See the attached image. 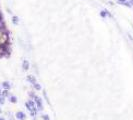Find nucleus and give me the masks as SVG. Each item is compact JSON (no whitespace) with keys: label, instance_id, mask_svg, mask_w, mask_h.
<instances>
[{"label":"nucleus","instance_id":"nucleus-1","mask_svg":"<svg viewBox=\"0 0 133 120\" xmlns=\"http://www.w3.org/2000/svg\"><path fill=\"white\" fill-rule=\"evenodd\" d=\"M9 35H10V34H9V31L2 33L1 36H0V44L5 45V44L10 43V36H9Z\"/></svg>","mask_w":133,"mask_h":120},{"label":"nucleus","instance_id":"nucleus-2","mask_svg":"<svg viewBox=\"0 0 133 120\" xmlns=\"http://www.w3.org/2000/svg\"><path fill=\"white\" fill-rule=\"evenodd\" d=\"M33 100L35 101V104H36V106H37L38 111L41 112V111L43 110V102H42V99L39 97V96L35 95V97L33 98Z\"/></svg>","mask_w":133,"mask_h":120},{"label":"nucleus","instance_id":"nucleus-3","mask_svg":"<svg viewBox=\"0 0 133 120\" xmlns=\"http://www.w3.org/2000/svg\"><path fill=\"white\" fill-rule=\"evenodd\" d=\"M15 117H16V119L18 120H25L26 119V114L22 112V111H17L15 113Z\"/></svg>","mask_w":133,"mask_h":120},{"label":"nucleus","instance_id":"nucleus-4","mask_svg":"<svg viewBox=\"0 0 133 120\" xmlns=\"http://www.w3.org/2000/svg\"><path fill=\"white\" fill-rule=\"evenodd\" d=\"M1 87H2V89L10 90L11 87H12V85H11V83L9 82V81H3V82L1 83Z\"/></svg>","mask_w":133,"mask_h":120},{"label":"nucleus","instance_id":"nucleus-5","mask_svg":"<svg viewBox=\"0 0 133 120\" xmlns=\"http://www.w3.org/2000/svg\"><path fill=\"white\" fill-rule=\"evenodd\" d=\"M26 80L30 83V84H34V83H36V78H35V76H33V75H27L26 76Z\"/></svg>","mask_w":133,"mask_h":120},{"label":"nucleus","instance_id":"nucleus-6","mask_svg":"<svg viewBox=\"0 0 133 120\" xmlns=\"http://www.w3.org/2000/svg\"><path fill=\"white\" fill-rule=\"evenodd\" d=\"M29 67H30V64H29V61L26 59H24L22 61V68L24 71H27V70H29Z\"/></svg>","mask_w":133,"mask_h":120},{"label":"nucleus","instance_id":"nucleus-7","mask_svg":"<svg viewBox=\"0 0 133 120\" xmlns=\"http://www.w3.org/2000/svg\"><path fill=\"white\" fill-rule=\"evenodd\" d=\"M8 100H9V102L12 103V104H16V103L18 102V99H17V97H16L15 95H10V97L8 98Z\"/></svg>","mask_w":133,"mask_h":120},{"label":"nucleus","instance_id":"nucleus-8","mask_svg":"<svg viewBox=\"0 0 133 120\" xmlns=\"http://www.w3.org/2000/svg\"><path fill=\"white\" fill-rule=\"evenodd\" d=\"M11 21H12V23H13L14 25H18V24H19V17L16 16V15H12Z\"/></svg>","mask_w":133,"mask_h":120},{"label":"nucleus","instance_id":"nucleus-9","mask_svg":"<svg viewBox=\"0 0 133 120\" xmlns=\"http://www.w3.org/2000/svg\"><path fill=\"white\" fill-rule=\"evenodd\" d=\"M10 90H6V89H2V92H1V94L4 96L5 98H9L10 97V92H9Z\"/></svg>","mask_w":133,"mask_h":120},{"label":"nucleus","instance_id":"nucleus-10","mask_svg":"<svg viewBox=\"0 0 133 120\" xmlns=\"http://www.w3.org/2000/svg\"><path fill=\"white\" fill-rule=\"evenodd\" d=\"M33 87H34V89L37 90V91H41V90H42V87H41V85H40V84H39L38 82L34 83V84H33Z\"/></svg>","mask_w":133,"mask_h":120},{"label":"nucleus","instance_id":"nucleus-11","mask_svg":"<svg viewBox=\"0 0 133 120\" xmlns=\"http://www.w3.org/2000/svg\"><path fill=\"white\" fill-rule=\"evenodd\" d=\"M5 99H6V98L4 97L2 94H0V106L5 104Z\"/></svg>","mask_w":133,"mask_h":120},{"label":"nucleus","instance_id":"nucleus-12","mask_svg":"<svg viewBox=\"0 0 133 120\" xmlns=\"http://www.w3.org/2000/svg\"><path fill=\"white\" fill-rule=\"evenodd\" d=\"M43 96H44L45 100H46V102H47L48 104L50 105V101H49V98H48V96H47V93L45 92V90H44V91H43Z\"/></svg>","mask_w":133,"mask_h":120},{"label":"nucleus","instance_id":"nucleus-13","mask_svg":"<svg viewBox=\"0 0 133 120\" xmlns=\"http://www.w3.org/2000/svg\"><path fill=\"white\" fill-rule=\"evenodd\" d=\"M28 95H29L30 99H33V98L35 97V95H36V94H35V92H34V91H29V92H28Z\"/></svg>","mask_w":133,"mask_h":120},{"label":"nucleus","instance_id":"nucleus-14","mask_svg":"<svg viewBox=\"0 0 133 120\" xmlns=\"http://www.w3.org/2000/svg\"><path fill=\"white\" fill-rule=\"evenodd\" d=\"M25 107H26V109L28 110V111H32V108H31V106H30V104L28 103V101L27 102H25Z\"/></svg>","mask_w":133,"mask_h":120},{"label":"nucleus","instance_id":"nucleus-15","mask_svg":"<svg viewBox=\"0 0 133 120\" xmlns=\"http://www.w3.org/2000/svg\"><path fill=\"white\" fill-rule=\"evenodd\" d=\"M41 118H42L43 120H50L49 116H48L47 114H41Z\"/></svg>","mask_w":133,"mask_h":120},{"label":"nucleus","instance_id":"nucleus-16","mask_svg":"<svg viewBox=\"0 0 133 120\" xmlns=\"http://www.w3.org/2000/svg\"><path fill=\"white\" fill-rule=\"evenodd\" d=\"M100 16H101L102 18H106V17H107V15H106V12H105V10H101V11H100Z\"/></svg>","mask_w":133,"mask_h":120},{"label":"nucleus","instance_id":"nucleus-17","mask_svg":"<svg viewBox=\"0 0 133 120\" xmlns=\"http://www.w3.org/2000/svg\"><path fill=\"white\" fill-rule=\"evenodd\" d=\"M123 5H124V6H127V7H129V8L132 7V4L130 3V1H126L125 3H123Z\"/></svg>","mask_w":133,"mask_h":120},{"label":"nucleus","instance_id":"nucleus-18","mask_svg":"<svg viewBox=\"0 0 133 120\" xmlns=\"http://www.w3.org/2000/svg\"><path fill=\"white\" fill-rule=\"evenodd\" d=\"M104 10H105V12H106V15H107V16H109V17H112L111 13L109 12V11H108V10H107V9H104Z\"/></svg>","mask_w":133,"mask_h":120},{"label":"nucleus","instance_id":"nucleus-19","mask_svg":"<svg viewBox=\"0 0 133 120\" xmlns=\"http://www.w3.org/2000/svg\"><path fill=\"white\" fill-rule=\"evenodd\" d=\"M127 0H118V2L121 4V5H123V3H125Z\"/></svg>","mask_w":133,"mask_h":120},{"label":"nucleus","instance_id":"nucleus-20","mask_svg":"<svg viewBox=\"0 0 133 120\" xmlns=\"http://www.w3.org/2000/svg\"><path fill=\"white\" fill-rule=\"evenodd\" d=\"M6 10H7V12L9 14H12V11H11V9H9V8H6Z\"/></svg>","mask_w":133,"mask_h":120},{"label":"nucleus","instance_id":"nucleus-21","mask_svg":"<svg viewBox=\"0 0 133 120\" xmlns=\"http://www.w3.org/2000/svg\"><path fill=\"white\" fill-rule=\"evenodd\" d=\"M3 113V110H2V108H1V106H0V114H2Z\"/></svg>","mask_w":133,"mask_h":120},{"label":"nucleus","instance_id":"nucleus-22","mask_svg":"<svg viewBox=\"0 0 133 120\" xmlns=\"http://www.w3.org/2000/svg\"><path fill=\"white\" fill-rule=\"evenodd\" d=\"M0 120H5V118L4 117H0Z\"/></svg>","mask_w":133,"mask_h":120},{"label":"nucleus","instance_id":"nucleus-23","mask_svg":"<svg viewBox=\"0 0 133 120\" xmlns=\"http://www.w3.org/2000/svg\"><path fill=\"white\" fill-rule=\"evenodd\" d=\"M1 92H2V89H1V87H0V94H1Z\"/></svg>","mask_w":133,"mask_h":120},{"label":"nucleus","instance_id":"nucleus-24","mask_svg":"<svg viewBox=\"0 0 133 120\" xmlns=\"http://www.w3.org/2000/svg\"><path fill=\"white\" fill-rule=\"evenodd\" d=\"M1 46H2V45H1V44H0V47H1Z\"/></svg>","mask_w":133,"mask_h":120}]
</instances>
